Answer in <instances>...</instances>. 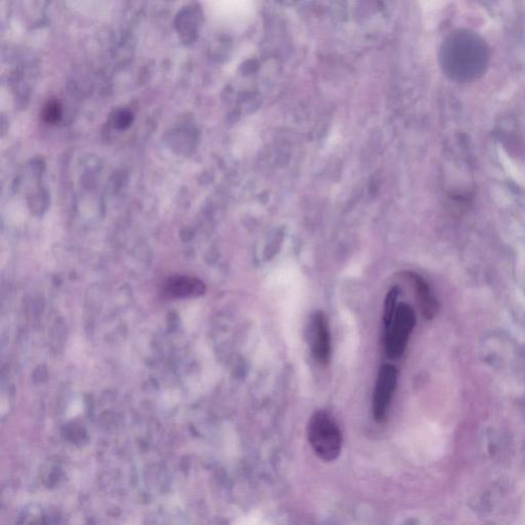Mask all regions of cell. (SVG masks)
<instances>
[{"mask_svg":"<svg viewBox=\"0 0 525 525\" xmlns=\"http://www.w3.org/2000/svg\"><path fill=\"white\" fill-rule=\"evenodd\" d=\"M397 369L392 364H384L380 369L373 398V413L375 420H386L396 389Z\"/></svg>","mask_w":525,"mask_h":525,"instance_id":"obj_3","label":"cell"},{"mask_svg":"<svg viewBox=\"0 0 525 525\" xmlns=\"http://www.w3.org/2000/svg\"><path fill=\"white\" fill-rule=\"evenodd\" d=\"M310 330V346L313 357L318 364L328 366L332 356V338L328 319L321 311H317L312 316Z\"/></svg>","mask_w":525,"mask_h":525,"instance_id":"obj_4","label":"cell"},{"mask_svg":"<svg viewBox=\"0 0 525 525\" xmlns=\"http://www.w3.org/2000/svg\"><path fill=\"white\" fill-rule=\"evenodd\" d=\"M415 326L413 308L404 303L399 304L391 323L386 328L385 351L388 357L397 359L402 356Z\"/></svg>","mask_w":525,"mask_h":525,"instance_id":"obj_2","label":"cell"},{"mask_svg":"<svg viewBox=\"0 0 525 525\" xmlns=\"http://www.w3.org/2000/svg\"><path fill=\"white\" fill-rule=\"evenodd\" d=\"M399 290L393 287L389 290L385 301V309H384V323L385 330L390 326L393 319L397 309V298H398Z\"/></svg>","mask_w":525,"mask_h":525,"instance_id":"obj_7","label":"cell"},{"mask_svg":"<svg viewBox=\"0 0 525 525\" xmlns=\"http://www.w3.org/2000/svg\"><path fill=\"white\" fill-rule=\"evenodd\" d=\"M166 292L174 296H188L192 294L195 296V294H202L204 292V287L197 279L179 277V278L172 279L168 283Z\"/></svg>","mask_w":525,"mask_h":525,"instance_id":"obj_6","label":"cell"},{"mask_svg":"<svg viewBox=\"0 0 525 525\" xmlns=\"http://www.w3.org/2000/svg\"><path fill=\"white\" fill-rule=\"evenodd\" d=\"M308 441L318 458L324 462H332L340 454V428L326 411H315L310 418L308 424Z\"/></svg>","mask_w":525,"mask_h":525,"instance_id":"obj_1","label":"cell"},{"mask_svg":"<svg viewBox=\"0 0 525 525\" xmlns=\"http://www.w3.org/2000/svg\"><path fill=\"white\" fill-rule=\"evenodd\" d=\"M44 116L48 123H55L61 117V107L55 102L48 104L44 110Z\"/></svg>","mask_w":525,"mask_h":525,"instance_id":"obj_8","label":"cell"},{"mask_svg":"<svg viewBox=\"0 0 525 525\" xmlns=\"http://www.w3.org/2000/svg\"><path fill=\"white\" fill-rule=\"evenodd\" d=\"M407 274L413 281V285H416L418 298H419L420 307H422V311L424 313L425 317L432 318L433 316L436 314L437 304L436 301H435L432 294H431L428 285H427L424 278H422L420 275L416 274V273L409 272Z\"/></svg>","mask_w":525,"mask_h":525,"instance_id":"obj_5","label":"cell"}]
</instances>
